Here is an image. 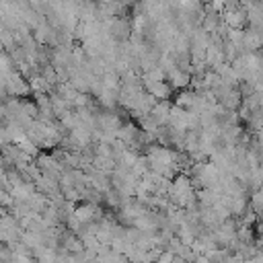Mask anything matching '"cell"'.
<instances>
[{
	"label": "cell",
	"mask_w": 263,
	"mask_h": 263,
	"mask_svg": "<svg viewBox=\"0 0 263 263\" xmlns=\"http://www.w3.org/2000/svg\"><path fill=\"white\" fill-rule=\"evenodd\" d=\"M166 78L171 80L168 82V86L171 88H181V90H185L189 84H191V76L187 74V72H183V70H171V72H166Z\"/></svg>",
	"instance_id": "cell-1"
},
{
	"label": "cell",
	"mask_w": 263,
	"mask_h": 263,
	"mask_svg": "<svg viewBox=\"0 0 263 263\" xmlns=\"http://www.w3.org/2000/svg\"><path fill=\"white\" fill-rule=\"evenodd\" d=\"M195 97H197V92L195 90H191V88H185V90H179V95L175 97V107H179V109H185V111H189L191 109V105H193V101H195Z\"/></svg>",
	"instance_id": "cell-2"
},
{
	"label": "cell",
	"mask_w": 263,
	"mask_h": 263,
	"mask_svg": "<svg viewBox=\"0 0 263 263\" xmlns=\"http://www.w3.org/2000/svg\"><path fill=\"white\" fill-rule=\"evenodd\" d=\"M193 263H212L208 257H203V255H197L195 259H193Z\"/></svg>",
	"instance_id": "cell-3"
}]
</instances>
